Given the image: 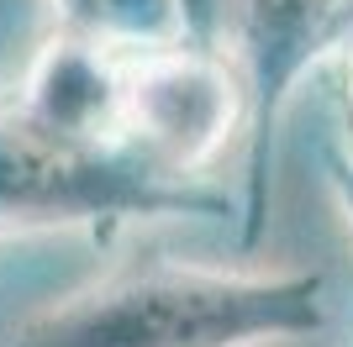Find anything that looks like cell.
<instances>
[{
	"label": "cell",
	"instance_id": "7a4b0ae2",
	"mask_svg": "<svg viewBox=\"0 0 353 347\" xmlns=\"http://www.w3.org/2000/svg\"><path fill=\"white\" fill-rule=\"evenodd\" d=\"M227 189L174 179L121 143L74 137L27 111H0V237L117 227L159 216H227Z\"/></svg>",
	"mask_w": 353,
	"mask_h": 347
},
{
	"label": "cell",
	"instance_id": "3957f363",
	"mask_svg": "<svg viewBox=\"0 0 353 347\" xmlns=\"http://www.w3.org/2000/svg\"><path fill=\"white\" fill-rule=\"evenodd\" d=\"M232 127H248V85L227 53L169 43L121 53L117 63V143L153 169L195 179Z\"/></svg>",
	"mask_w": 353,
	"mask_h": 347
},
{
	"label": "cell",
	"instance_id": "277c9868",
	"mask_svg": "<svg viewBox=\"0 0 353 347\" xmlns=\"http://www.w3.org/2000/svg\"><path fill=\"white\" fill-rule=\"evenodd\" d=\"M59 37L111 53H148V48L190 43L179 0H53Z\"/></svg>",
	"mask_w": 353,
	"mask_h": 347
},
{
	"label": "cell",
	"instance_id": "6da1fadb",
	"mask_svg": "<svg viewBox=\"0 0 353 347\" xmlns=\"http://www.w3.org/2000/svg\"><path fill=\"white\" fill-rule=\"evenodd\" d=\"M327 326V274H237L137 258L79 284L11 337V347H274Z\"/></svg>",
	"mask_w": 353,
	"mask_h": 347
}]
</instances>
